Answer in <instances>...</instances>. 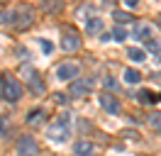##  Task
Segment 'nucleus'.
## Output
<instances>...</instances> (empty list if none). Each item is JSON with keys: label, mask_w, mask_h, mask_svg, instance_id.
<instances>
[{"label": "nucleus", "mask_w": 161, "mask_h": 156, "mask_svg": "<svg viewBox=\"0 0 161 156\" xmlns=\"http://www.w3.org/2000/svg\"><path fill=\"white\" fill-rule=\"evenodd\" d=\"M47 136H49V142H54V144H64V142H69L71 136V115H64L54 122V125L47 129Z\"/></svg>", "instance_id": "nucleus-1"}, {"label": "nucleus", "mask_w": 161, "mask_h": 156, "mask_svg": "<svg viewBox=\"0 0 161 156\" xmlns=\"http://www.w3.org/2000/svg\"><path fill=\"white\" fill-rule=\"evenodd\" d=\"M10 25L15 29H30L32 25H34V10H32V5H17V8L10 12Z\"/></svg>", "instance_id": "nucleus-2"}, {"label": "nucleus", "mask_w": 161, "mask_h": 156, "mask_svg": "<svg viewBox=\"0 0 161 156\" xmlns=\"http://www.w3.org/2000/svg\"><path fill=\"white\" fill-rule=\"evenodd\" d=\"M0 81H3V78H0ZM0 95H3V100H8V103H17L22 98V83L12 76H5L3 86H0Z\"/></svg>", "instance_id": "nucleus-3"}, {"label": "nucleus", "mask_w": 161, "mask_h": 156, "mask_svg": "<svg viewBox=\"0 0 161 156\" xmlns=\"http://www.w3.org/2000/svg\"><path fill=\"white\" fill-rule=\"evenodd\" d=\"M78 47H80V34L71 27H64L61 29V49L64 51H76Z\"/></svg>", "instance_id": "nucleus-4"}, {"label": "nucleus", "mask_w": 161, "mask_h": 156, "mask_svg": "<svg viewBox=\"0 0 161 156\" xmlns=\"http://www.w3.org/2000/svg\"><path fill=\"white\" fill-rule=\"evenodd\" d=\"M22 76H25V81H27V86H30V90L34 93V95H42V93H44V83H42L39 73H37L32 66L22 68Z\"/></svg>", "instance_id": "nucleus-5"}, {"label": "nucleus", "mask_w": 161, "mask_h": 156, "mask_svg": "<svg viewBox=\"0 0 161 156\" xmlns=\"http://www.w3.org/2000/svg\"><path fill=\"white\" fill-rule=\"evenodd\" d=\"M17 156H39V146L32 136H22L17 142Z\"/></svg>", "instance_id": "nucleus-6"}, {"label": "nucleus", "mask_w": 161, "mask_h": 156, "mask_svg": "<svg viewBox=\"0 0 161 156\" xmlns=\"http://www.w3.org/2000/svg\"><path fill=\"white\" fill-rule=\"evenodd\" d=\"M134 37L142 39L144 47H147V44H151L154 39H159V34H156V27H154V25H139V27L134 29Z\"/></svg>", "instance_id": "nucleus-7"}, {"label": "nucleus", "mask_w": 161, "mask_h": 156, "mask_svg": "<svg viewBox=\"0 0 161 156\" xmlns=\"http://www.w3.org/2000/svg\"><path fill=\"white\" fill-rule=\"evenodd\" d=\"M80 73V68L76 66V64H61L59 68H56V78L59 81H76Z\"/></svg>", "instance_id": "nucleus-8"}, {"label": "nucleus", "mask_w": 161, "mask_h": 156, "mask_svg": "<svg viewBox=\"0 0 161 156\" xmlns=\"http://www.w3.org/2000/svg\"><path fill=\"white\" fill-rule=\"evenodd\" d=\"M98 103H100V107L105 110V112H110V115H117V112H120V100L112 98L110 93H100Z\"/></svg>", "instance_id": "nucleus-9"}, {"label": "nucleus", "mask_w": 161, "mask_h": 156, "mask_svg": "<svg viewBox=\"0 0 161 156\" xmlns=\"http://www.w3.org/2000/svg\"><path fill=\"white\" fill-rule=\"evenodd\" d=\"M91 88H93L91 81H71V95L73 98H83V95L91 93Z\"/></svg>", "instance_id": "nucleus-10"}, {"label": "nucleus", "mask_w": 161, "mask_h": 156, "mask_svg": "<svg viewBox=\"0 0 161 156\" xmlns=\"http://www.w3.org/2000/svg\"><path fill=\"white\" fill-rule=\"evenodd\" d=\"M64 10V0H42V12L47 15H59Z\"/></svg>", "instance_id": "nucleus-11"}, {"label": "nucleus", "mask_w": 161, "mask_h": 156, "mask_svg": "<svg viewBox=\"0 0 161 156\" xmlns=\"http://www.w3.org/2000/svg\"><path fill=\"white\" fill-rule=\"evenodd\" d=\"M103 27H105V22H103L100 17H88V22H86V32H88L91 37L103 34Z\"/></svg>", "instance_id": "nucleus-12"}, {"label": "nucleus", "mask_w": 161, "mask_h": 156, "mask_svg": "<svg viewBox=\"0 0 161 156\" xmlns=\"http://www.w3.org/2000/svg\"><path fill=\"white\" fill-rule=\"evenodd\" d=\"M137 100H139V103H144V105H156V103H159V95H156L154 90L142 88L139 93H137Z\"/></svg>", "instance_id": "nucleus-13"}, {"label": "nucleus", "mask_w": 161, "mask_h": 156, "mask_svg": "<svg viewBox=\"0 0 161 156\" xmlns=\"http://www.w3.org/2000/svg\"><path fill=\"white\" fill-rule=\"evenodd\" d=\"M42 120H44V110H42V107H32L30 112H27V117H25V122H27V125H39Z\"/></svg>", "instance_id": "nucleus-14"}, {"label": "nucleus", "mask_w": 161, "mask_h": 156, "mask_svg": "<svg viewBox=\"0 0 161 156\" xmlns=\"http://www.w3.org/2000/svg\"><path fill=\"white\" fill-rule=\"evenodd\" d=\"M127 56H130V61H134V64H142V61H147V51L139 47H132L127 49Z\"/></svg>", "instance_id": "nucleus-15"}, {"label": "nucleus", "mask_w": 161, "mask_h": 156, "mask_svg": "<svg viewBox=\"0 0 161 156\" xmlns=\"http://www.w3.org/2000/svg\"><path fill=\"white\" fill-rule=\"evenodd\" d=\"M73 151H76V156H91L93 154V144L91 142H78V144L73 146Z\"/></svg>", "instance_id": "nucleus-16"}, {"label": "nucleus", "mask_w": 161, "mask_h": 156, "mask_svg": "<svg viewBox=\"0 0 161 156\" xmlns=\"http://www.w3.org/2000/svg\"><path fill=\"white\" fill-rule=\"evenodd\" d=\"M125 81L134 86V83H139V81H142V73L137 71V68H127V71H125Z\"/></svg>", "instance_id": "nucleus-17"}, {"label": "nucleus", "mask_w": 161, "mask_h": 156, "mask_svg": "<svg viewBox=\"0 0 161 156\" xmlns=\"http://www.w3.org/2000/svg\"><path fill=\"white\" fill-rule=\"evenodd\" d=\"M112 17H115V22H117V25H127V22H132V15L120 12V10H115V12H112Z\"/></svg>", "instance_id": "nucleus-18"}, {"label": "nucleus", "mask_w": 161, "mask_h": 156, "mask_svg": "<svg viewBox=\"0 0 161 156\" xmlns=\"http://www.w3.org/2000/svg\"><path fill=\"white\" fill-rule=\"evenodd\" d=\"M149 127H151V129H156V132H161V112L149 115Z\"/></svg>", "instance_id": "nucleus-19"}, {"label": "nucleus", "mask_w": 161, "mask_h": 156, "mask_svg": "<svg viewBox=\"0 0 161 156\" xmlns=\"http://www.w3.org/2000/svg\"><path fill=\"white\" fill-rule=\"evenodd\" d=\"M112 39H117V42H125V39H127V29L122 27V25H117V27H115V32H112Z\"/></svg>", "instance_id": "nucleus-20"}, {"label": "nucleus", "mask_w": 161, "mask_h": 156, "mask_svg": "<svg viewBox=\"0 0 161 156\" xmlns=\"http://www.w3.org/2000/svg\"><path fill=\"white\" fill-rule=\"evenodd\" d=\"M8 129H10V122H8V117H5V115H0V139L8 134Z\"/></svg>", "instance_id": "nucleus-21"}, {"label": "nucleus", "mask_w": 161, "mask_h": 156, "mask_svg": "<svg viewBox=\"0 0 161 156\" xmlns=\"http://www.w3.org/2000/svg\"><path fill=\"white\" fill-rule=\"evenodd\" d=\"M39 47H42V51H44L47 56H49L51 51H54V44H51L49 39H39Z\"/></svg>", "instance_id": "nucleus-22"}, {"label": "nucleus", "mask_w": 161, "mask_h": 156, "mask_svg": "<svg viewBox=\"0 0 161 156\" xmlns=\"http://www.w3.org/2000/svg\"><path fill=\"white\" fill-rule=\"evenodd\" d=\"M105 88H110V90H120V83H117L115 78H105Z\"/></svg>", "instance_id": "nucleus-23"}, {"label": "nucleus", "mask_w": 161, "mask_h": 156, "mask_svg": "<svg viewBox=\"0 0 161 156\" xmlns=\"http://www.w3.org/2000/svg\"><path fill=\"white\" fill-rule=\"evenodd\" d=\"M0 25H10V12H0Z\"/></svg>", "instance_id": "nucleus-24"}, {"label": "nucleus", "mask_w": 161, "mask_h": 156, "mask_svg": "<svg viewBox=\"0 0 161 156\" xmlns=\"http://www.w3.org/2000/svg\"><path fill=\"white\" fill-rule=\"evenodd\" d=\"M125 5H127V8H137V5H139V0H125Z\"/></svg>", "instance_id": "nucleus-25"}, {"label": "nucleus", "mask_w": 161, "mask_h": 156, "mask_svg": "<svg viewBox=\"0 0 161 156\" xmlns=\"http://www.w3.org/2000/svg\"><path fill=\"white\" fill-rule=\"evenodd\" d=\"M154 58H156V61H161V49H156V51H154Z\"/></svg>", "instance_id": "nucleus-26"}, {"label": "nucleus", "mask_w": 161, "mask_h": 156, "mask_svg": "<svg viewBox=\"0 0 161 156\" xmlns=\"http://www.w3.org/2000/svg\"><path fill=\"white\" fill-rule=\"evenodd\" d=\"M159 25H161V17H159Z\"/></svg>", "instance_id": "nucleus-27"}, {"label": "nucleus", "mask_w": 161, "mask_h": 156, "mask_svg": "<svg viewBox=\"0 0 161 156\" xmlns=\"http://www.w3.org/2000/svg\"><path fill=\"white\" fill-rule=\"evenodd\" d=\"M0 3H5V0H0Z\"/></svg>", "instance_id": "nucleus-28"}, {"label": "nucleus", "mask_w": 161, "mask_h": 156, "mask_svg": "<svg viewBox=\"0 0 161 156\" xmlns=\"http://www.w3.org/2000/svg\"><path fill=\"white\" fill-rule=\"evenodd\" d=\"M0 86H3V81H0Z\"/></svg>", "instance_id": "nucleus-29"}, {"label": "nucleus", "mask_w": 161, "mask_h": 156, "mask_svg": "<svg viewBox=\"0 0 161 156\" xmlns=\"http://www.w3.org/2000/svg\"><path fill=\"white\" fill-rule=\"evenodd\" d=\"M159 100H161V98H159Z\"/></svg>", "instance_id": "nucleus-30"}]
</instances>
